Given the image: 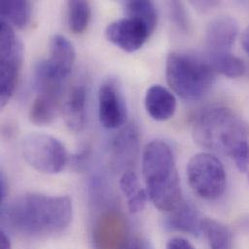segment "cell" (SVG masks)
I'll return each instance as SVG.
<instances>
[{
    "instance_id": "obj_1",
    "label": "cell",
    "mask_w": 249,
    "mask_h": 249,
    "mask_svg": "<svg viewBox=\"0 0 249 249\" xmlns=\"http://www.w3.org/2000/svg\"><path fill=\"white\" fill-rule=\"evenodd\" d=\"M6 222L16 231L30 236H49L64 232L73 216L69 196L26 193L3 208Z\"/></svg>"
},
{
    "instance_id": "obj_2",
    "label": "cell",
    "mask_w": 249,
    "mask_h": 249,
    "mask_svg": "<svg viewBox=\"0 0 249 249\" xmlns=\"http://www.w3.org/2000/svg\"><path fill=\"white\" fill-rule=\"evenodd\" d=\"M142 175L147 196L158 210L168 213L183 199L175 155L164 141L154 140L145 145Z\"/></svg>"
},
{
    "instance_id": "obj_3",
    "label": "cell",
    "mask_w": 249,
    "mask_h": 249,
    "mask_svg": "<svg viewBox=\"0 0 249 249\" xmlns=\"http://www.w3.org/2000/svg\"><path fill=\"white\" fill-rule=\"evenodd\" d=\"M192 135L200 146L232 157L234 151L249 141V129L232 109L213 106L195 119Z\"/></svg>"
},
{
    "instance_id": "obj_4",
    "label": "cell",
    "mask_w": 249,
    "mask_h": 249,
    "mask_svg": "<svg viewBox=\"0 0 249 249\" xmlns=\"http://www.w3.org/2000/svg\"><path fill=\"white\" fill-rule=\"evenodd\" d=\"M215 75L209 59L195 53L173 52L167 58V83L184 100L203 98L213 86Z\"/></svg>"
},
{
    "instance_id": "obj_5",
    "label": "cell",
    "mask_w": 249,
    "mask_h": 249,
    "mask_svg": "<svg viewBox=\"0 0 249 249\" xmlns=\"http://www.w3.org/2000/svg\"><path fill=\"white\" fill-rule=\"evenodd\" d=\"M188 183L193 192L208 201L219 199L225 192L227 177L223 164L213 154L194 155L186 167Z\"/></svg>"
},
{
    "instance_id": "obj_6",
    "label": "cell",
    "mask_w": 249,
    "mask_h": 249,
    "mask_svg": "<svg viewBox=\"0 0 249 249\" xmlns=\"http://www.w3.org/2000/svg\"><path fill=\"white\" fill-rule=\"evenodd\" d=\"M21 150L26 162L43 174H59L68 163V153L64 144L48 134L27 135L22 141Z\"/></svg>"
},
{
    "instance_id": "obj_7",
    "label": "cell",
    "mask_w": 249,
    "mask_h": 249,
    "mask_svg": "<svg viewBox=\"0 0 249 249\" xmlns=\"http://www.w3.org/2000/svg\"><path fill=\"white\" fill-rule=\"evenodd\" d=\"M23 48L13 26L1 20L0 26V103L5 107L15 93L22 62Z\"/></svg>"
},
{
    "instance_id": "obj_8",
    "label": "cell",
    "mask_w": 249,
    "mask_h": 249,
    "mask_svg": "<svg viewBox=\"0 0 249 249\" xmlns=\"http://www.w3.org/2000/svg\"><path fill=\"white\" fill-rule=\"evenodd\" d=\"M107 39L126 53L139 51L152 34L139 19L126 17L110 23L105 31Z\"/></svg>"
},
{
    "instance_id": "obj_9",
    "label": "cell",
    "mask_w": 249,
    "mask_h": 249,
    "mask_svg": "<svg viewBox=\"0 0 249 249\" xmlns=\"http://www.w3.org/2000/svg\"><path fill=\"white\" fill-rule=\"evenodd\" d=\"M99 120L107 129H119L126 123L127 110L122 90L114 80H108L100 87L98 93Z\"/></svg>"
},
{
    "instance_id": "obj_10",
    "label": "cell",
    "mask_w": 249,
    "mask_h": 249,
    "mask_svg": "<svg viewBox=\"0 0 249 249\" xmlns=\"http://www.w3.org/2000/svg\"><path fill=\"white\" fill-rule=\"evenodd\" d=\"M239 34V24L231 17H218L213 19L206 30L208 54L232 53Z\"/></svg>"
},
{
    "instance_id": "obj_11",
    "label": "cell",
    "mask_w": 249,
    "mask_h": 249,
    "mask_svg": "<svg viewBox=\"0 0 249 249\" xmlns=\"http://www.w3.org/2000/svg\"><path fill=\"white\" fill-rule=\"evenodd\" d=\"M140 147V135L134 124L125 125L113 139L111 148L114 165L118 168L132 170Z\"/></svg>"
},
{
    "instance_id": "obj_12",
    "label": "cell",
    "mask_w": 249,
    "mask_h": 249,
    "mask_svg": "<svg viewBox=\"0 0 249 249\" xmlns=\"http://www.w3.org/2000/svg\"><path fill=\"white\" fill-rule=\"evenodd\" d=\"M76 52L73 44L62 35H54L50 42V57L45 63L51 73L64 81L73 69Z\"/></svg>"
},
{
    "instance_id": "obj_13",
    "label": "cell",
    "mask_w": 249,
    "mask_h": 249,
    "mask_svg": "<svg viewBox=\"0 0 249 249\" xmlns=\"http://www.w3.org/2000/svg\"><path fill=\"white\" fill-rule=\"evenodd\" d=\"M199 212L194 205L182 199L173 210L167 213L164 227L169 231H177L193 236L202 234Z\"/></svg>"
},
{
    "instance_id": "obj_14",
    "label": "cell",
    "mask_w": 249,
    "mask_h": 249,
    "mask_svg": "<svg viewBox=\"0 0 249 249\" xmlns=\"http://www.w3.org/2000/svg\"><path fill=\"white\" fill-rule=\"evenodd\" d=\"M87 89L84 85H74L67 91L62 102V114L67 127L73 132H81L86 124Z\"/></svg>"
},
{
    "instance_id": "obj_15",
    "label": "cell",
    "mask_w": 249,
    "mask_h": 249,
    "mask_svg": "<svg viewBox=\"0 0 249 249\" xmlns=\"http://www.w3.org/2000/svg\"><path fill=\"white\" fill-rule=\"evenodd\" d=\"M144 105L147 114L157 122L170 120L177 110V99L174 94L162 86L150 87L145 94Z\"/></svg>"
},
{
    "instance_id": "obj_16",
    "label": "cell",
    "mask_w": 249,
    "mask_h": 249,
    "mask_svg": "<svg viewBox=\"0 0 249 249\" xmlns=\"http://www.w3.org/2000/svg\"><path fill=\"white\" fill-rule=\"evenodd\" d=\"M59 100L58 96L37 93L29 109V121L39 126L51 124L59 111Z\"/></svg>"
},
{
    "instance_id": "obj_17",
    "label": "cell",
    "mask_w": 249,
    "mask_h": 249,
    "mask_svg": "<svg viewBox=\"0 0 249 249\" xmlns=\"http://www.w3.org/2000/svg\"><path fill=\"white\" fill-rule=\"evenodd\" d=\"M120 187L128 201V209L132 213L142 212L147 201V193L142 188L134 170H126L120 179Z\"/></svg>"
},
{
    "instance_id": "obj_18",
    "label": "cell",
    "mask_w": 249,
    "mask_h": 249,
    "mask_svg": "<svg viewBox=\"0 0 249 249\" xmlns=\"http://www.w3.org/2000/svg\"><path fill=\"white\" fill-rule=\"evenodd\" d=\"M201 230L211 249H233L232 233L221 222L212 218H204L201 222Z\"/></svg>"
},
{
    "instance_id": "obj_19",
    "label": "cell",
    "mask_w": 249,
    "mask_h": 249,
    "mask_svg": "<svg viewBox=\"0 0 249 249\" xmlns=\"http://www.w3.org/2000/svg\"><path fill=\"white\" fill-rule=\"evenodd\" d=\"M0 9L1 20L15 27L23 28L30 20L32 6L29 1H2L0 3Z\"/></svg>"
},
{
    "instance_id": "obj_20",
    "label": "cell",
    "mask_w": 249,
    "mask_h": 249,
    "mask_svg": "<svg viewBox=\"0 0 249 249\" xmlns=\"http://www.w3.org/2000/svg\"><path fill=\"white\" fill-rule=\"evenodd\" d=\"M208 59L216 73L228 78L242 77L247 71L244 60L233 54V53L208 54Z\"/></svg>"
},
{
    "instance_id": "obj_21",
    "label": "cell",
    "mask_w": 249,
    "mask_h": 249,
    "mask_svg": "<svg viewBox=\"0 0 249 249\" xmlns=\"http://www.w3.org/2000/svg\"><path fill=\"white\" fill-rule=\"evenodd\" d=\"M91 18V8L88 1L72 0L67 2V22L74 34L84 33Z\"/></svg>"
},
{
    "instance_id": "obj_22",
    "label": "cell",
    "mask_w": 249,
    "mask_h": 249,
    "mask_svg": "<svg viewBox=\"0 0 249 249\" xmlns=\"http://www.w3.org/2000/svg\"><path fill=\"white\" fill-rule=\"evenodd\" d=\"M125 14L143 22L152 33L157 25V10L151 1L129 0L124 2Z\"/></svg>"
},
{
    "instance_id": "obj_23",
    "label": "cell",
    "mask_w": 249,
    "mask_h": 249,
    "mask_svg": "<svg viewBox=\"0 0 249 249\" xmlns=\"http://www.w3.org/2000/svg\"><path fill=\"white\" fill-rule=\"evenodd\" d=\"M169 11L173 23L178 30L186 33L189 31V18L187 12L181 2L171 1L169 2Z\"/></svg>"
},
{
    "instance_id": "obj_24",
    "label": "cell",
    "mask_w": 249,
    "mask_h": 249,
    "mask_svg": "<svg viewBox=\"0 0 249 249\" xmlns=\"http://www.w3.org/2000/svg\"><path fill=\"white\" fill-rule=\"evenodd\" d=\"M233 159L235 160L237 168L241 172H247L249 167V142H243L233 153Z\"/></svg>"
},
{
    "instance_id": "obj_25",
    "label": "cell",
    "mask_w": 249,
    "mask_h": 249,
    "mask_svg": "<svg viewBox=\"0 0 249 249\" xmlns=\"http://www.w3.org/2000/svg\"><path fill=\"white\" fill-rule=\"evenodd\" d=\"M166 249H196L187 240L183 238H173L171 239L167 246Z\"/></svg>"
},
{
    "instance_id": "obj_26",
    "label": "cell",
    "mask_w": 249,
    "mask_h": 249,
    "mask_svg": "<svg viewBox=\"0 0 249 249\" xmlns=\"http://www.w3.org/2000/svg\"><path fill=\"white\" fill-rule=\"evenodd\" d=\"M125 249H153L151 244L142 239H135L133 240Z\"/></svg>"
},
{
    "instance_id": "obj_27",
    "label": "cell",
    "mask_w": 249,
    "mask_h": 249,
    "mask_svg": "<svg viewBox=\"0 0 249 249\" xmlns=\"http://www.w3.org/2000/svg\"><path fill=\"white\" fill-rule=\"evenodd\" d=\"M7 194V183H6V178L4 177L3 174H1V178H0V199H1V203L3 204V202L5 201L6 195Z\"/></svg>"
},
{
    "instance_id": "obj_28",
    "label": "cell",
    "mask_w": 249,
    "mask_h": 249,
    "mask_svg": "<svg viewBox=\"0 0 249 249\" xmlns=\"http://www.w3.org/2000/svg\"><path fill=\"white\" fill-rule=\"evenodd\" d=\"M0 249H12L11 241L3 231L0 234Z\"/></svg>"
},
{
    "instance_id": "obj_29",
    "label": "cell",
    "mask_w": 249,
    "mask_h": 249,
    "mask_svg": "<svg viewBox=\"0 0 249 249\" xmlns=\"http://www.w3.org/2000/svg\"><path fill=\"white\" fill-rule=\"evenodd\" d=\"M242 43H243L244 50L246 51V53L249 55V25L247 27V29L245 30V32L243 34Z\"/></svg>"
},
{
    "instance_id": "obj_30",
    "label": "cell",
    "mask_w": 249,
    "mask_h": 249,
    "mask_svg": "<svg viewBox=\"0 0 249 249\" xmlns=\"http://www.w3.org/2000/svg\"><path fill=\"white\" fill-rule=\"evenodd\" d=\"M243 226L246 228V230L249 233V217L246 218L244 220V223H243Z\"/></svg>"
},
{
    "instance_id": "obj_31",
    "label": "cell",
    "mask_w": 249,
    "mask_h": 249,
    "mask_svg": "<svg viewBox=\"0 0 249 249\" xmlns=\"http://www.w3.org/2000/svg\"></svg>"
}]
</instances>
